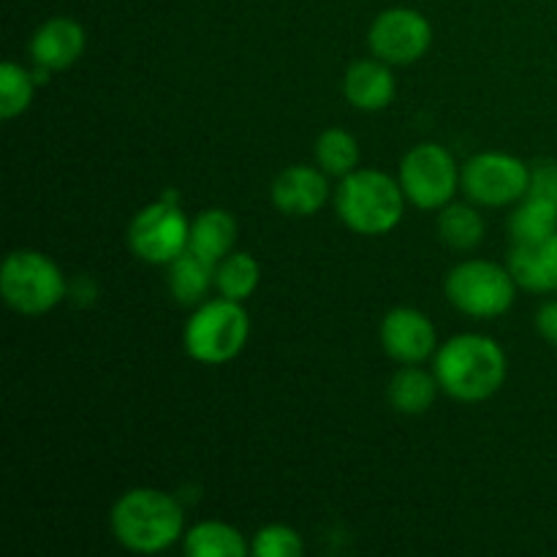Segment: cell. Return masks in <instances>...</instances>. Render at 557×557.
<instances>
[{
	"mask_svg": "<svg viewBox=\"0 0 557 557\" xmlns=\"http://www.w3.org/2000/svg\"><path fill=\"white\" fill-rule=\"evenodd\" d=\"M183 549L190 557H245L250 553V544L228 522L205 520L185 531Z\"/></svg>",
	"mask_w": 557,
	"mask_h": 557,
	"instance_id": "d6986e66",
	"label": "cell"
},
{
	"mask_svg": "<svg viewBox=\"0 0 557 557\" xmlns=\"http://www.w3.org/2000/svg\"><path fill=\"white\" fill-rule=\"evenodd\" d=\"M250 337V319L243 302L218 297L196 305L183 332V346L194 362L226 364L243 354Z\"/></svg>",
	"mask_w": 557,
	"mask_h": 557,
	"instance_id": "277c9868",
	"label": "cell"
},
{
	"mask_svg": "<svg viewBox=\"0 0 557 557\" xmlns=\"http://www.w3.org/2000/svg\"><path fill=\"white\" fill-rule=\"evenodd\" d=\"M33 90H36V76L14 60H5L0 65V117L14 120L25 114L33 103Z\"/></svg>",
	"mask_w": 557,
	"mask_h": 557,
	"instance_id": "cb8c5ba5",
	"label": "cell"
},
{
	"mask_svg": "<svg viewBox=\"0 0 557 557\" xmlns=\"http://www.w3.org/2000/svg\"><path fill=\"white\" fill-rule=\"evenodd\" d=\"M438 379L435 373H428L419 364H403L389 381V406L397 413H406V417H419V413H428L433 408L435 395H438Z\"/></svg>",
	"mask_w": 557,
	"mask_h": 557,
	"instance_id": "e0dca14e",
	"label": "cell"
},
{
	"mask_svg": "<svg viewBox=\"0 0 557 557\" xmlns=\"http://www.w3.org/2000/svg\"><path fill=\"white\" fill-rule=\"evenodd\" d=\"M460 174L455 156L444 145L422 141L411 147L400 161V185L408 205L417 210H441L455 201L460 188Z\"/></svg>",
	"mask_w": 557,
	"mask_h": 557,
	"instance_id": "52a82bcc",
	"label": "cell"
},
{
	"mask_svg": "<svg viewBox=\"0 0 557 557\" xmlns=\"http://www.w3.org/2000/svg\"><path fill=\"white\" fill-rule=\"evenodd\" d=\"M536 330L549 346H557V299L544 302L536 313Z\"/></svg>",
	"mask_w": 557,
	"mask_h": 557,
	"instance_id": "4316f807",
	"label": "cell"
},
{
	"mask_svg": "<svg viewBox=\"0 0 557 557\" xmlns=\"http://www.w3.org/2000/svg\"><path fill=\"white\" fill-rule=\"evenodd\" d=\"M315 163L324 169L330 177H346L354 169H359V145L354 134L343 128L321 131L315 139Z\"/></svg>",
	"mask_w": 557,
	"mask_h": 557,
	"instance_id": "603a6c76",
	"label": "cell"
},
{
	"mask_svg": "<svg viewBox=\"0 0 557 557\" xmlns=\"http://www.w3.org/2000/svg\"><path fill=\"white\" fill-rule=\"evenodd\" d=\"M326 199H330V174L319 163L315 166L294 163L283 169L272 183V205L283 215L310 218L324 210Z\"/></svg>",
	"mask_w": 557,
	"mask_h": 557,
	"instance_id": "7c38bea8",
	"label": "cell"
},
{
	"mask_svg": "<svg viewBox=\"0 0 557 557\" xmlns=\"http://www.w3.org/2000/svg\"><path fill=\"white\" fill-rule=\"evenodd\" d=\"M506 351L498 341L479 332H462L441 343L435 351L433 373L441 392L457 403H482L504 386Z\"/></svg>",
	"mask_w": 557,
	"mask_h": 557,
	"instance_id": "6da1fadb",
	"label": "cell"
},
{
	"mask_svg": "<svg viewBox=\"0 0 557 557\" xmlns=\"http://www.w3.org/2000/svg\"><path fill=\"white\" fill-rule=\"evenodd\" d=\"M85 27L69 16H54L38 25L30 38L33 63L47 71H65L85 54Z\"/></svg>",
	"mask_w": 557,
	"mask_h": 557,
	"instance_id": "4fadbf2b",
	"label": "cell"
},
{
	"mask_svg": "<svg viewBox=\"0 0 557 557\" xmlns=\"http://www.w3.org/2000/svg\"><path fill=\"white\" fill-rule=\"evenodd\" d=\"M0 292L5 305L20 315H44L65 297V277L49 256L20 248L5 256L0 272Z\"/></svg>",
	"mask_w": 557,
	"mask_h": 557,
	"instance_id": "8992f818",
	"label": "cell"
},
{
	"mask_svg": "<svg viewBox=\"0 0 557 557\" xmlns=\"http://www.w3.org/2000/svg\"><path fill=\"white\" fill-rule=\"evenodd\" d=\"M112 533L125 549L156 555L185 536L183 506L156 487H134L112 506Z\"/></svg>",
	"mask_w": 557,
	"mask_h": 557,
	"instance_id": "7a4b0ae2",
	"label": "cell"
},
{
	"mask_svg": "<svg viewBox=\"0 0 557 557\" xmlns=\"http://www.w3.org/2000/svg\"><path fill=\"white\" fill-rule=\"evenodd\" d=\"M517 286L533 294L557 292V234L533 243H515L506 264Z\"/></svg>",
	"mask_w": 557,
	"mask_h": 557,
	"instance_id": "9a60e30c",
	"label": "cell"
},
{
	"mask_svg": "<svg viewBox=\"0 0 557 557\" xmlns=\"http://www.w3.org/2000/svg\"><path fill=\"white\" fill-rule=\"evenodd\" d=\"M370 52L389 65H411L428 54L433 25L428 16L408 5L381 11L368 30Z\"/></svg>",
	"mask_w": 557,
	"mask_h": 557,
	"instance_id": "30bf717a",
	"label": "cell"
},
{
	"mask_svg": "<svg viewBox=\"0 0 557 557\" xmlns=\"http://www.w3.org/2000/svg\"><path fill=\"white\" fill-rule=\"evenodd\" d=\"M381 348L392 362L422 364L438 351V330L417 308H395L381 321Z\"/></svg>",
	"mask_w": 557,
	"mask_h": 557,
	"instance_id": "8fae6325",
	"label": "cell"
},
{
	"mask_svg": "<svg viewBox=\"0 0 557 557\" xmlns=\"http://www.w3.org/2000/svg\"><path fill=\"white\" fill-rule=\"evenodd\" d=\"M305 553V542L294 528L267 525L256 531L250 542V555L256 557H297Z\"/></svg>",
	"mask_w": 557,
	"mask_h": 557,
	"instance_id": "d4e9b609",
	"label": "cell"
},
{
	"mask_svg": "<svg viewBox=\"0 0 557 557\" xmlns=\"http://www.w3.org/2000/svg\"><path fill=\"white\" fill-rule=\"evenodd\" d=\"M400 180L381 169H354L335 190L337 218L359 237H384L395 232L406 212Z\"/></svg>",
	"mask_w": 557,
	"mask_h": 557,
	"instance_id": "3957f363",
	"label": "cell"
},
{
	"mask_svg": "<svg viewBox=\"0 0 557 557\" xmlns=\"http://www.w3.org/2000/svg\"><path fill=\"white\" fill-rule=\"evenodd\" d=\"M212 286H215V264L205 261L190 248L169 264V292L180 305H201Z\"/></svg>",
	"mask_w": 557,
	"mask_h": 557,
	"instance_id": "ac0fdd59",
	"label": "cell"
},
{
	"mask_svg": "<svg viewBox=\"0 0 557 557\" xmlns=\"http://www.w3.org/2000/svg\"><path fill=\"white\" fill-rule=\"evenodd\" d=\"M395 74L381 58L357 60L343 76V96L359 112H381L395 101Z\"/></svg>",
	"mask_w": 557,
	"mask_h": 557,
	"instance_id": "5bb4252c",
	"label": "cell"
},
{
	"mask_svg": "<svg viewBox=\"0 0 557 557\" xmlns=\"http://www.w3.org/2000/svg\"><path fill=\"white\" fill-rule=\"evenodd\" d=\"M259 283H261V267L250 253L232 250L226 259L218 261L215 288L221 297L234 299V302H245L248 297H253Z\"/></svg>",
	"mask_w": 557,
	"mask_h": 557,
	"instance_id": "7402d4cb",
	"label": "cell"
},
{
	"mask_svg": "<svg viewBox=\"0 0 557 557\" xmlns=\"http://www.w3.org/2000/svg\"><path fill=\"white\" fill-rule=\"evenodd\" d=\"M528 194L557 201V163H539L536 169H531V190Z\"/></svg>",
	"mask_w": 557,
	"mask_h": 557,
	"instance_id": "484cf974",
	"label": "cell"
},
{
	"mask_svg": "<svg viewBox=\"0 0 557 557\" xmlns=\"http://www.w3.org/2000/svg\"><path fill=\"white\" fill-rule=\"evenodd\" d=\"M509 232L515 243H533L557 234V201L528 194L511 212Z\"/></svg>",
	"mask_w": 557,
	"mask_h": 557,
	"instance_id": "44dd1931",
	"label": "cell"
},
{
	"mask_svg": "<svg viewBox=\"0 0 557 557\" xmlns=\"http://www.w3.org/2000/svg\"><path fill=\"white\" fill-rule=\"evenodd\" d=\"M438 237L451 250H473L484 239V218L482 212L466 201H449L438 210Z\"/></svg>",
	"mask_w": 557,
	"mask_h": 557,
	"instance_id": "ffe728a7",
	"label": "cell"
},
{
	"mask_svg": "<svg viewBox=\"0 0 557 557\" xmlns=\"http://www.w3.org/2000/svg\"><path fill=\"white\" fill-rule=\"evenodd\" d=\"M517 281L509 267L490 259H468L451 267L444 281L451 308L471 319H498L509 313L517 297Z\"/></svg>",
	"mask_w": 557,
	"mask_h": 557,
	"instance_id": "5b68a950",
	"label": "cell"
},
{
	"mask_svg": "<svg viewBox=\"0 0 557 557\" xmlns=\"http://www.w3.org/2000/svg\"><path fill=\"white\" fill-rule=\"evenodd\" d=\"M460 188L479 207L517 205L531 190V166L509 152H479L462 163Z\"/></svg>",
	"mask_w": 557,
	"mask_h": 557,
	"instance_id": "ba28073f",
	"label": "cell"
},
{
	"mask_svg": "<svg viewBox=\"0 0 557 557\" xmlns=\"http://www.w3.org/2000/svg\"><path fill=\"white\" fill-rule=\"evenodd\" d=\"M190 221L172 201H152L141 207L128 223V245L136 259L147 264H172L188 250Z\"/></svg>",
	"mask_w": 557,
	"mask_h": 557,
	"instance_id": "9c48e42d",
	"label": "cell"
},
{
	"mask_svg": "<svg viewBox=\"0 0 557 557\" xmlns=\"http://www.w3.org/2000/svg\"><path fill=\"white\" fill-rule=\"evenodd\" d=\"M234 243H237V221L232 212L210 207L190 221L188 248L210 264L218 267V261L226 259L234 250Z\"/></svg>",
	"mask_w": 557,
	"mask_h": 557,
	"instance_id": "2e32d148",
	"label": "cell"
}]
</instances>
